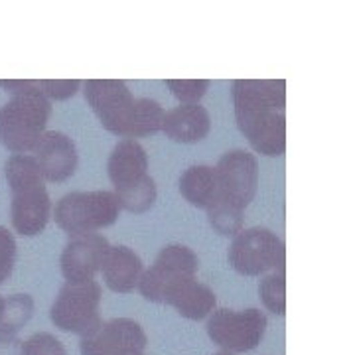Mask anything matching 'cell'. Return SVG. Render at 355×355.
<instances>
[{
  "mask_svg": "<svg viewBox=\"0 0 355 355\" xmlns=\"http://www.w3.org/2000/svg\"><path fill=\"white\" fill-rule=\"evenodd\" d=\"M2 302H4V298L0 296V312H2Z\"/></svg>",
  "mask_w": 355,
  "mask_h": 355,
  "instance_id": "83f0119b",
  "label": "cell"
},
{
  "mask_svg": "<svg viewBox=\"0 0 355 355\" xmlns=\"http://www.w3.org/2000/svg\"><path fill=\"white\" fill-rule=\"evenodd\" d=\"M32 153L36 154L34 158L38 162L44 180L65 182L76 174L79 154H77L76 142L64 132L58 130L44 132Z\"/></svg>",
  "mask_w": 355,
  "mask_h": 355,
  "instance_id": "5bb4252c",
  "label": "cell"
},
{
  "mask_svg": "<svg viewBox=\"0 0 355 355\" xmlns=\"http://www.w3.org/2000/svg\"><path fill=\"white\" fill-rule=\"evenodd\" d=\"M166 85L182 105H198L209 89V79H166Z\"/></svg>",
  "mask_w": 355,
  "mask_h": 355,
  "instance_id": "7402d4cb",
  "label": "cell"
},
{
  "mask_svg": "<svg viewBox=\"0 0 355 355\" xmlns=\"http://www.w3.org/2000/svg\"><path fill=\"white\" fill-rule=\"evenodd\" d=\"M168 306L176 308V312L182 318H188V320H203L207 318L217 306V296L216 292L211 291L207 284L198 282L193 279L186 284H182L168 300Z\"/></svg>",
  "mask_w": 355,
  "mask_h": 355,
  "instance_id": "ac0fdd59",
  "label": "cell"
},
{
  "mask_svg": "<svg viewBox=\"0 0 355 355\" xmlns=\"http://www.w3.org/2000/svg\"><path fill=\"white\" fill-rule=\"evenodd\" d=\"M0 355H24L22 342L16 336L0 334Z\"/></svg>",
  "mask_w": 355,
  "mask_h": 355,
  "instance_id": "484cf974",
  "label": "cell"
},
{
  "mask_svg": "<svg viewBox=\"0 0 355 355\" xmlns=\"http://www.w3.org/2000/svg\"><path fill=\"white\" fill-rule=\"evenodd\" d=\"M265 312L259 308L229 310L216 308L207 316V336L209 340L229 354H245L254 349L263 342L266 334Z\"/></svg>",
  "mask_w": 355,
  "mask_h": 355,
  "instance_id": "30bf717a",
  "label": "cell"
},
{
  "mask_svg": "<svg viewBox=\"0 0 355 355\" xmlns=\"http://www.w3.org/2000/svg\"><path fill=\"white\" fill-rule=\"evenodd\" d=\"M81 81L77 79H38V87L46 99L67 101L79 91Z\"/></svg>",
  "mask_w": 355,
  "mask_h": 355,
  "instance_id": "cb8c5ba5",
  "label": "cell"
},
{
  "mask_svg": "<svg viewBox=\"0 0 355 355\" xmlns=\"http://www.w3.org/2000/svg\"><path fill=\"white\" fill-rule=\"evenodd\" d=\"M103 280L113 292L128 294L139 288V280L144 272L140 257L127 245L109 247L101 266Z\"/></svg>",
  "mask_w": 355,
  "mask_h": 355,
  "instance_id": "2e32d148",
  "label": "cell"
},
{
  "mask_svg": "<svg viewBox=\"0 0 355 355\" xmlns=\"http://www.w3.org/2000/svg\"><path fill=\"white\" fill-rule=\"evenodd\" d=\"M259 296L268 312L275 316H284L286 312V279L284 272H272L266 275L259 282Z\"/></svg>",
  "mask_w": 355,
  "mask_h": 355,
  "instance_id": "ffe728a7",
  "label": "cell"
},
{
  "mask_svg": "<svg viewBox=\"0 0 355 355\" xmlns=\"http://www.w3.org/2000/svg\"><path fill=\"white\" fill-rule=\"evenodd\" d=\"M207 219H209V225L216 229L219 235L235 237L239 231H243V211L231 207L229 203L221 200H217L207 209Z\"/></svg>",
  "mask_w": 355,
  "mask_h": 355,
  "instance_id": "44dd1931",
  "label": "cell"
},
{
  "mask_svg": "<svg viewBox=\"0 0 355 355\" xmlns=\"http://www.w3.org/2000/svg\"><path fill=\"white\" fill-rule=\"evenodd\" d=\"M148 338L139 322L130 318H113L89 336L81 338V355L144 354Z\"/></svg>",
  "mask_w": 355,
  "mask_h": 355,
  "instance_id": "7c38bea8",
  "label": "cell"
},
{
  "mask_svg": "<svg viewBox=\"0 0 355 355\" xmlns=\"http://www.w3.org/2000/svg\"><path fill=\"white\" fill-rule=\"evenodd\" d=\"M211 130V116L207 109L198 105H180L164 113L162 132L174 142L193 144L203 140Z\"/></svg>",
  "mask_w": 355,
  "mask_h": 355,
  "instance_id": "9a60e30c",
  "label": "cell"
},
{
  "mask_svg": "<svg viewBox=\"0 0 355 355\" xmlns=\"http://www.w3.org/2000/svg\"><path fill=\"white\" fill-rule=\"evenodd\" d=\"M229 265L243 277H261L268 270L284 272L286 251L280 237L266 227L243 229L229 247Z\"/></svg>",
  "mask_w": 355,
  "mask_h": 355,
  "instance_id": "9c48e42d",
  "label": "cell"
},
{
  "mask_svg": "<svg viewBox=\"0 0 355 355\" xmlns=\"http://www.w3.org/2000/svg\"><path fill=\"white\" fill-rule=\"evenodd\" d=\"M180 193L198 209H209L219 200V182L214 166H190L180 176Z\"/></svg>",
  "mask_w": 355,
  "mask_h": 355,
  "instance_id": "e0dca14e",
  "label": "cell"
},
{
  "mask_svg": "<svg viewBox=\"0 0 355 355\" xmlns=\"http://www.w3.org/2000/svg\"><path fill=\"white\" fill-rule=\"evenodd\" d=\"M107 172L121 209L144 214L153 207L158 190L154 178L148 174V154L139 140H119L109 156Z\"/></svg>",
  "mask_w": 355,
  "mask_h": 355,
  "instance_id": "277c9868",
  "label": "cell"
},
{
  "mask_svg": "<svg viewBox=\"0 0 355 355\" xmlns=\"http://www.w3.org/2000/svg\"><path fill=\"white\" fill-rule=\"evenodd\" d=\"M231 99L237 127L254 153L282 156L286 150V83L282 79H237Z\"/></svg>",
  "mask_w": 355,
  "mask_h": 355,
  "instance_id": "6da1fadb",
  "label": "cell"
},
{
  "mask_svg": "<svg viewBox=\"0 0 355 355\" xmlns=\"http://www.w3.org/2000/svg\"><path fill=\"white\" fill-rule=\"evenodd\" d=\"M130 355H144V354H130Z\"/></svg>",
  "mask_w": 355,
  "mask_h": 355,
  "instance_id": "f1b7e54d",
  "label": "cell"
},
{
  "mask_svg": "<svg viewBox=\"0 0 355 355\" xmlns=\"http://www.w3.org/2000/svg\"><path fill=\"white\" fill-rule=\"evenodd\" d=\"M51 114V101L36 85L0 107V142L14 154L32 153L46 132Z\"/></svg>",
  "mask_w": 355,
  "mask_h": 355,
  "instance_id": "5b68a950",
  "label": "cell"
},
{
  "mask_svg": "<svg viewBox=\"0 0 355 355\" xmlns=\"http://www.w3.org/2000/svg\"><path fill=\"white\" fill-rule=\"evenodd\" d=\"M34 314V298L30 294H12L2 302L0 334L14 336L20 331Z\"/></svg>",
  "mask_w": 355,
  "mask_h": 355,
  "instance_id": "d6986e66",
  "label": "cell"
},
{
  "mask_svg": "<svg viewBox=\"0 0 355 355\" xmlns=\"http://www.w3.org/2000/svg\"><path fill=\"white\" fill-rule=\"evenodd\" d=\"M85 101L101 121L103 128L123 139H142L160 132L164 109L154 99H135L121 79H87L83 83Z\"/></svg>",
  "mask_w": 355,
  "mask_h": 355,
  "instance_id": "7a4b0ae2",
  "label": "cell"
},
{
  "mask_svg": "<svg viewBox=\"0 0 355 355\" xmlns=\"http://www.w3.org/2000/svg\"><path fill=\"white\" fill-rule=\"evenodd\" d=\"M99 306L101 286L97 280L65 282L51 304L50 318L55 328L85 338L103 324Z\"/></svg>",
  "mask_w": 355,
  "mask_h": 355,
  "instance_id": "ba28073f",
  "label": "cell"
},
{
  "mask_svg": "<svg viewBox=\"0 0 355 355\" xmlns=\"http://www.w3.org/2000/svg\"><path fill=\"white\" fill-rule=\"evenodd\" d=\"M121 205L113 191H71L55 203V223L69 237L95 233L113 225L119 219Z\"/></svg>",
  "mask_w": 355,
  "mask_h": 355,
  "instance_id": "8992f818",
  "label": "cell"
},
{
  "mask_svg": "<svg viewBox=\"0 0 355 355\" xmlns=\"http://www.w3.org/2000/svg\"><path fill=\"white\" fill-rule=\"evenodd\" d=\"M16 263V241L6 227L0 225V284L10 279Z\"/></svg>",
  "mask_w": 355,
  "mask_h": 355,
  "instance_id": "d4e9b609",
  "label": "cell"
},
{
  "mask_svg": "<svg viewBox=\"0 0 355 355\" xmlns=\"http://www.w3.org/2000/svg\"><path fill=\"white\" fill-rule=\"evenodd\" d=\"M24 355H67L65 345L53 334L40 331L22 342Z\"/></svg>",
  "mask_w": 355,
  "mask_h": 355,
  "instance_id": "603a6c76",
  "label": "cell"
},
{
  "mask_svg": "<svg viewBox=\"0 0 355 355\" xmlns=\"http://www.w3.org/2000/svg\"><path fill=\"white\" fill-rule=\"evenodd\" d=\"M216 355H235V354H229V352H219V354H216Z\"/></svg>",
  "mask_w": 355,
  "mask_h": 355,
  "instance_id": "4316f807",
  "label": "cell"
},
{
  "mask_svg": "<svg viewBox=\"0 0 355 355\" xmlns=\"http://www.w3.org/2000/svg\"><path fill=\"white\" fill-rule=\"evenodd\" d=\"M4 176L10 188V217L16 233L40 235L51 217V200L34 156L12 154L4 162Z\"/></svg>",
  "mask_w": 355,
  "mask_h": 355,
  "instance_id": "3957f363",
  "label": "cell"
},
{
  "mask_svg": "<svg viewBox=\"0 0 355 355\" xmlns=\"http://www.w3.org/2000/svg\"><path fill=\"white\" fill-rule=\"evenodd\" d=\"M200 259L190 247L172 243L158 253L148 270L139 280L140 294L154 304H168L170 296L186 282L196 279Z\"/></svg>",
  "mask_w": 355,
  "mask_h": 355,
  "instance_id": "52a82bcc",
  "label": "cell"
},
{
  "mask_svg": "<svg viewBox=\"0 0 355 355\" xmlns=\"http://www.w3.org/2000/svg\"><path fill=\"white\" fill-rule=\"evenodd\" d=\"M109 241L97 233L73 235L65 243L60 265L67 282H87L101 270L103 261L109 251Z\"/></svg>",
  "mask_w": 355,
  "mask_h": 355,
  "instance_id": "4fadbf2b",
  "label": "cell"
},
{
  "mask_svg": "<svg viewBox=\"0 0 355 355\" xmlns=\"http://www.w3.org/2000/svg\"><path fill=\"white\" fill-rule=\"evenodd\" d=\"M219 182V200L245 211L253 202L259 188V160L247 150L225 153L216 166Z\"/></svg>",
  "mask_w": 355,
  "mask_h": 355,
  "instance_id": "8fae6325",
  "label": "cell"
}]
</instances>
